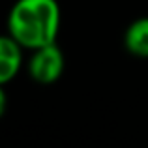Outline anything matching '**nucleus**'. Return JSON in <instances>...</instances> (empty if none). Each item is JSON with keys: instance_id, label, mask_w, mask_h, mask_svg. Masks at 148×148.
I'll list each match as a JSON object with an SVG mask.
<instances>
[{"instance_id": "nucleus-4", "label": "nucleus", "mask_w": 148, "mask_h": 148, "mask_svg": "<svg viewBox=\"0 0 148 148\" xmlns=\"http://www.w3.org/2000/svg\"><path fill=\"white\" fill-rule=\"evenodd\" d=\"M124 45L133 56L148 58V17H141L127 26Z\"/></svg>"}, {"instance_id": "nucleus-2", "label": "nucleus", "mask_w": 148, "mask_h": 148, "mask_svg": "<svg viewBox=\"0 0 148 148\" xmlns=\"http://www.w3.org/2000/svg\"><path fill=\"white\" fill-rule=\"evenodd\" d=\"M28 71L40 84H53L64 73V53L56 43L36 49L30 58Z\"/></svg>"}, {"instance_id": "nucleus-5", "label": "nucleus", "mask_w": 148, "mask_h": 148, "mask_svg": "<svg viewBox=\"0 0 148 148\" xmlns=\"http://www.w3.org/2000/svg\"><path fill=\"white\" fill-rule=\"evenodd\" d=\"M6 105H8V96H6L4 86L0 84V118H2V114L6 112Z\"/></svg>"}, {"instance_id": "nucleus-1", "label": "nucleus", "mask_w": 148, "mask_h": 148, "mask_svg": "<svg viewBox=\"0 0 148 148\" xmlns=\"http://www.w3.org/2000/svg\"><path fill=\"white\" fill-rule=\"evenodd\" d=\"M60 6L56 0H17L8 15V32L23 49L56 43Z\"/></svg>"}, {"instance_id": "nucleus-3", "label": "nucleus", "mask_w": 148, "mask_h": 148, "mask_svg": "<svg viewBox=\"0 0 148 148\" xmlns=\"http://www.w3.org/2000/svg\"><path fill=\"white\" fill-rule=\"evenodd\" d=\"M23 64V47L8 34L0 36V84H6L19 73Z\"/></svg>"}]
</instances>
